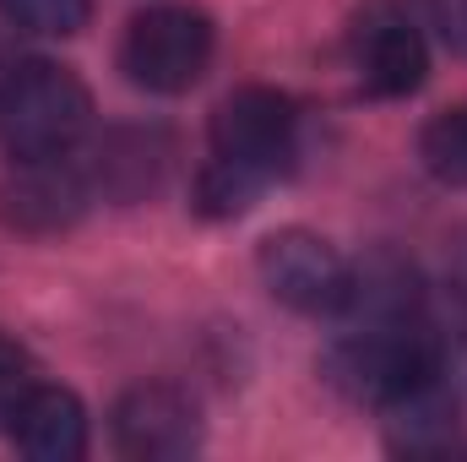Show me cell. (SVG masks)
<instances>
[{"label":"cell","instance_id":"cell-1","mask_svg":"<svg viewBox=\"0 0 467 462\" xmlns=\"http://www.w3.org/2000/svg\"><path fill=\"white\" fill-rule=\"evenodd\" d=\"M299 158V110L272 88H239L213 115V152L196 180L202 218L250 213Z\"/></svg>","mask_w":467,"mask_h":462},{"label":"cell","instance_id":"cell-2","mask_svg":"<svg viewBox=\"0 0 467 462\" xmlns=\"http://www.w3.org/2000/svg\"><path fill=\"white\" fill-rule=\"evenodd\" d=\"M321 375L358 408H391L413 397L419 386L446 375V343L419 321H353L337 343L321 353Z\"/></svg>","mask_w":467,"mask_h":462},{"label":"cell","instance_id":"cell-3","mask_svg":"<svg viewBox=\"0 0 467 462\" xmlns=\"http://www.w3.org/2000/svg\"><path fill=\"white\" fill-rule=\"evenodd\" d=\"M93 125V93L71 66L27 60L0 82V142L11 158H71Z\"/></svg>","mask_w":467,"mask_h":462},{"label":"cell","instance_id":"cell-4","mask_svg":"<svg viewBox=\"0 0 467 462\" xmlns=\"http://www.w3.org/2000/svg\"><path fill=\"white\" fill-rule=\"evenodd\" d=\"M218 49V27L202 5H147L119 38V71L141 93H191Z\"/></svg>","mask_w":467,"mask_h":462},{"label":"cell","instance_id":"cell-5","mask_svg":"<svg viewBox=\"0 0 467 462\" xmlns=\"http://www.w3.org/2000/svg\"><path fill=\"white\" fill-rule=\"evenodd\" d=\"M255 272L266 294L299 316H343L353 294V261L321 234L310 229H277L261 239Z\"/></svg>","mask_w":467,"mask_h":462},{"label":"cell","instance_id":"cell-6","mask_svg":"<svg viewBox=\"0 0 467 462\" xmlns=\"http://www.w3.org/2000/svg\"><path fill=\"white\" fill-rule=\"evenodd\" d=\"M348 71L358 93L369 99H408L424 71H430V49L424 33L413 27V16L391 0H369L348 27Z\"/></svg>","mask_w":467,"mask_h":462},{"label":"cell","instance_id":"cell-7","mask_svg":"<svg viewBox=\"0 0 467 462\" xmlns=\"http://www.w3.org/2000/svg\"><path fill=\"white\" fill-rule=\"evenodd\" d=\"M196 441H202V414L169 381L130 386L115 403V446L125 457H185L196 452Z\"/></svg>","mask_w":467,"mask_h":462},{"label":"cell","instance_id":"cell-8","mask_svg":"<svg viewBox=\"0 0 467 462\" xmlns=\"http://www.w3.org/2000/svg\"><path fill=\"white\" fill-rule=\"evenodd\" d=\"M82 207H88V180L66 158H11V174L0 180V218L11 229H71Z\"/></svg>","mask_w":467,"mask_h":462},{"label":"cell","instance_id":"cell-9","mask_svg":"<svg viewBox=\"0 0 467 462\" xmlns=\"http://www.w3.org/2000/svg\"><path fill=\"white\" fill-rule=\"evenodd\" d=\"M11 441L33 462H77L88 452V408L66 386H33L11 414Z\"/></svg>","mask_w":467,"mask_h":462},{"label":"cell","instance_id":"cell-10","mask_svg":"<svg viewBox=\"0 0 467 462\" xmlns=\"http://www.w3.org/2000/svg\"><path fill=\"white\" fill-rule=\"evenodd\" d=\"M419 163H424L441 185L467 191V104L441 110V115L419 131Z\"/></svg>","mask_w":467,"mask_h":462},{"label":"cell","instance_id":"cell-11","mask_svg":"<svg viewBox=\"0 0 467 462\" xmlns=\"http://www.w3.org/2000/svg\"><path fill=\"white\" fill-rule=\"evenodd\" d=\"M0 16L22 33H44V38H71L88 27L93 0H0Z\"/></svg>","mask_w":467,"mask_h":462},{"label":"cell","instance_id":"cell-12","mask_svg":"<svg viewBox=\"0 0 467 462\" xmlns=\"http://www.w3.org/2000/svg\"><path fill=\"white\" fill-rule=\"evenodd\" d=\"M33 386H38V381H33V359L11 343V338H0V425H11L16 403H22Z\"/></svg>","mask_w":467,"mask_h":462},{"label":"cell","instance_id":"cell-13","mask_svg":"<svg viewBox=\"0 0 467 462\" xmlns=\"http://www.w3.org/2000/svg\"><path fill=\"white\" fill-rule=\"evenodd\" d=\"M430 16H435V27H441V38L467 55V0H430Z\"/></svg>","mask_w":467,"mask_h":462},{"label":"cell","instance_id":"cell-14","mask_svg":"<svg viewBox=\"0 0 467 462\" xmlns=\"http://www.w3.org/2000/svg\"><path fill=\"white\" fill-rule=\"evenodd\" d=\"M446 370H457V375L467 381V338H462L457 348H451V353H446Z\"/></svg>","mask_w":467,"mask_h":462},{"label":"cell","instance_id":"cell-15","mask_svg":"<svg viewBox=\"0 0 467 462\" xmlns=\"http://www.w3.org/2000/svg\"><path fill=\"white\" fill-rule=\"evenodd\" d=\"M457 289L467 294V239H462V250H457Z\"/></svg>","mask_w":467,"mask_h":462}]
</instances>
